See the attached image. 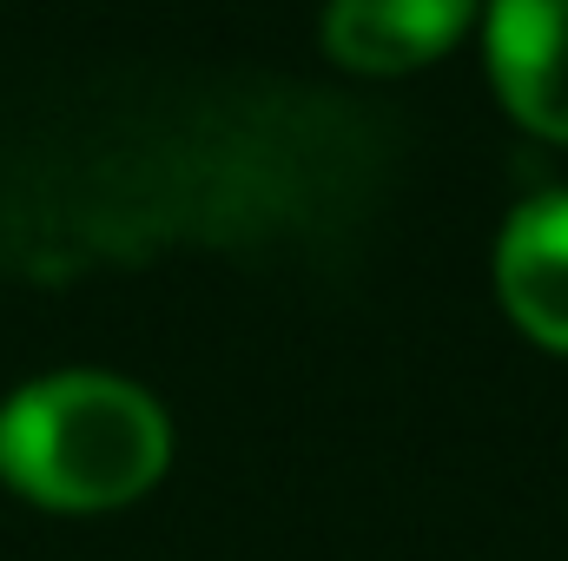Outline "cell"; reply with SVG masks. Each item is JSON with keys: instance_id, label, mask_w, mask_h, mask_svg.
Segmentation results:
<instances>
[{"instance_id": "obj_1", "label": "cell", "mask_w": 568, "mask_h": 561, "mask_svg": "<svg viewBox=\"0 0 568 561\" xmlns=\"http://www.w3.org/2000/svg\"><path fill=\"white\" fill-rule=\"evenodd\" d=\"M165 410L126 377H40L0 410V476L40 509H126L165 476Z\"/></svg>"}, {"instance_id": "obj_2", "label": "cell", "mask_w": 568, "mask_h": 561, "mask_svg": "<svg viewBox=\"0 0 568 561\" xmlns=\"http://www.w3.org/2000/svg\"><path fill=\"white\" fill-rule=\"evenodd\" d=\"M483 47L516 126L568 145V0H489Z\"/></svg>"}, {"instance_id": "obj_3", "label": "cell", "mask_w": 568, "mask_h": 561, "mask_svg": "<svg viewBox=\"0 0 568 561\" xmlns=\"http://www.w3.org/2000/svg\"><path fill=\"white\" fill-rule=\"evenodd\" d=\"M476 20V0H331L324 53L351 73L397 80L443 60Z\"/></svg>"}, {"instance_id": "obj_4", "label": "cell", "mask_w": 568, "mask_h": 561, "mask_svg": "<svg viewBox=\"0 0 568 561\" xmlns=\"http://www.w3.org/2000/svg\"><path fill=\"white\" fill-rule=\"evenodd\" d=\"M496 297L523 337L568 357V192H542L509 212L496 238Z\"/></svg>"}]
</instances>
